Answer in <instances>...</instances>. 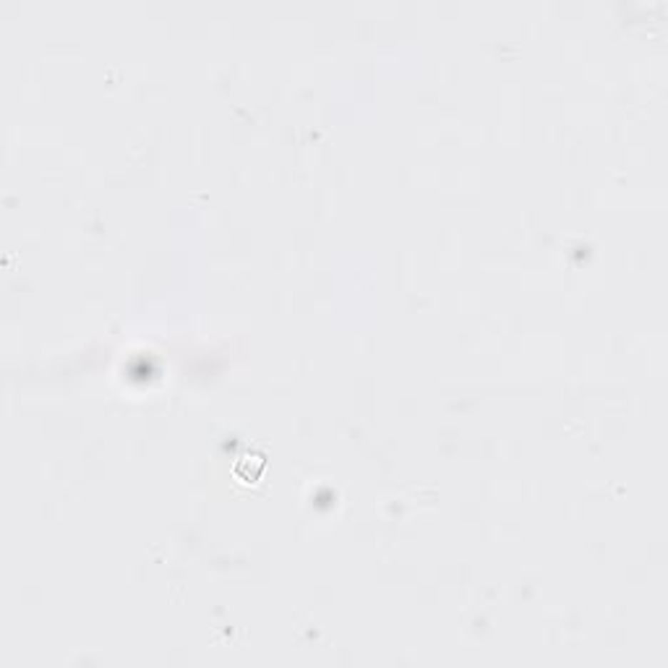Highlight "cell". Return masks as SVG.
<instances>
[{"label": "cell", "instance_id": "cell-1", "mask_svg": "<svg viewBox=\"0 0 668 668\" xmlns=\"http://www.w3.org/2000/svg\"><path fill=\"white\" fill-rule=\"evenodd\" d=\"M261 467H264V455H256V452H246V455L236 462V472L243 480H248V483L258 478Z\"/></svg>", "mask_w": 668, "mask_h": 668}]
</instances>
